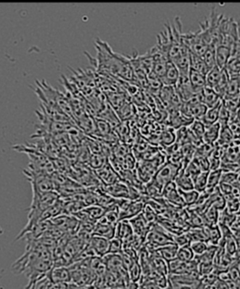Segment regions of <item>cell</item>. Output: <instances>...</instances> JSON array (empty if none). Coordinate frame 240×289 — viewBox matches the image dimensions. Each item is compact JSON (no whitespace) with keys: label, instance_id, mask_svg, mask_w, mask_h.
<instances>
[{"label":"cell","instance_id":"1","mask_svg":"<svg viewBox=\"0 0 240 289\" xmlns=\"http://www.w3.org/2000/svg\"><path fill=\"white\" fill-rule=\"evenodd\" d=\"M181 169H182L181 164H174L171 162L164 163L159 168L152 180L154 181L162 188H164L166 185H168L172 182H175V178L177 177V175H179Z\"/></svg>","mask_w":240,"mask_h":289},{"label":"cell","instance_id":"2","mask_svg":"<svg viewBox=\"0 0 240 289\" xmlns=\"http://www.w3.org/2000/svg\"><path fill=\"white\" fill-rule=\"evenodd\" d=\"M99 189L108 194L110 197L114 198L116 200L120 199H127L131 200V190L130 186L124 182L120 181L111 186H100Z\"/></svg>","mask_w":240,"mask_h":289},{"label":"cell","instance_id":"3","mask_svg":"<svg viewBox=\"0 0 240 289\" xmlns=\"http://www.w3.org/2000/svg\"><path fill=\"white\" fill-rule=\"evenodd\" d=\"M96 175L103 186H111L121 181L120 175L109 163H107L100 169L96 170Z\"/></svg>","mask_w":240,"mask_h":289},{"label":"cell","instance_id":"4","mask_svg":"<svg viewBox=\"0 0 240 289\" xmlns=\"http://www.w3.org/2000/svg\"><path fill=\"white\" fill-rule=\"evenodd\" d=\"M162 197L164 198V200L166 202H168L177 207H184L185 206L184 202L180 196V193H179V190L175 185V182H172L164 186L163 188Z\"/></svg>","mask_w":240,"mask_h":289},{"label":"cell","instance_id":"5","mask_svg":"<svg viewBox=\"0 0 240 289\" xmlns=\"http://www.w3.org/2000/svg\"><path fill=\"white\" fill-rule=\"evenodd\" d=\"M135 233L132 228L131 224L128 220L120 221L116 225V235L115 237L119 238L123 241V244H128L134 238Z\"/></svg>","mask_w":240,"mask_h":289},{"label":"cell","instance_id":"6","mask_svg":"<svg viewBox=\"0 0 240 289\" xmlns=\"http://www.w3.org/2000/svg\"><path fill=\"white\" fill-rule=\"evenodd\" d=\"M88 245L92 250L96 257H103L109 254V240L106 238L92 235Z\"/></svg>","mask_w":240,"mask_h":289},{"label":"cell","instance_id":"7","mask_svg":"<svg viewBox=\"0 0 240 289\" xmlns=\"http://www.w3.org/2000/svg\"><path fill=\"white\" fill-rule=\"evenodd\" d=\"M48 276L56 285L71 283V271L68 267H53Z\"/></svg>","mask_w":240,"mask_h":289},{"label":"cell","instance_id":"8","mask_svg":"<svg viewBox=\"0 0 240 289\" xmlns=\"http://www.w3.org/2000/svg\"><path fill=\"white\" fill-rule=\"evenodd\" d=\"M232 56V50L225 44L216 45V66L219 70H225Z\"/></svg>","mask_w":240,"mask_h":289},{"label":"cell","instance_id":"9","mask_svg":"<svg viewBox=\"0 0 240 289\" xmlns=\"http://www.w3.org/2000/svg\"><path fill=\"white\" fill-rule=\"evenodd\" d=\"M129 223L131 224L135 235L142 237L144 239L147 238V235L148 231L150 230L151 225L148 224L147 220L143 216L142 213L129 220Z\"/></svg>","mask_w":240,"mask_h":289},{"label":"cell","instance_id":"10","mask_svg":"<svg viewBox=\"0 0 240 289\" xmlns=\"http://www.w3.org/2000/svg\"><path fill=\"white\" fill-rule=\"evenodd\" d=\"M179 76H180V72H179V70L177 69V67L175 66V64L172 61H168L165 74L161 80L163 85L175 87L176 83L179 80Z\"/></svg>","mask_w":240,"mask_h":289},{"label":"cell","instance_id":"11","mask_svg":"<svg viewBox=\"0 0 240 289\" xmlns=\"http://www.w3.org/2000/svg\"><path fill=\"white\" fill-rule=\"evenodd\" d=\"M92 235L103 237L108 240L113 239L116 235V226L107 224L103 221H98L93 229Z\"/></svg>","mask_w":240,"mask_h":289},{"label":"cell","instance_id":"12","mask_svg":"<svg viewBox=\"0 0 240 289\" xmlns=\"http://www.w3.org/2000/svg\"><path fill=\"white\" fill-rule=\"evenodd\" d=\"M190 84L195 93H201L203 89L206 87V76H204L199 71L190 69L189 71Z\"/></svg>","mask_w":240,"mask_h":289},{"label":"cell","instance_id":"13","mask_svg":"<svg viewBox=\"0 0 240 289\" xmlns=\"http://www.w3.org/2000/svg\"><path fill=\"white\" fill-rule=\"evenodd\" d=\"M220 129H221V126L218 122L213 125L207 126L204 135L202 136V142L208 145L213 146L218 140Z\"/></svg>","mask_w":240,"mask_h":289},{"label":"cell","instance_id":"14","mask_svg":"<svg viewBox=\"0 0 240 289\" xmlns=\"http://www.w3.org/2000/svg\"><path fill=\"white\" fill-rule=\"evenodd\" d=\"M222 108V100L218 104H216L215 106H213L211 108H209L206 111V113L203 116L202 119V121L203 124L206 126H210L218 123V118H219V113H220V109Z\"/></svg>","mask_w":240,"mask_h":289},{"label":"cell","instance_id":"15","mask_svg":"<svg viewBox=\"0 0 240 289\" xmlns=\"http://www.w3.org/2000/svg\"><path fill=\"white\" fill-rule=\"evenodd\" d=\"M221 100H222L221 98L218 96L217 93L213 89H210L207 86L203 89V91L202 92V101L208 109L215 106L216 104L220 102Z\"/></svg>","mask_w":240,"mask_h":289},{"label":"cell","instance_id":"16","mask_svg":"<svg viewBox=\"0 0 240 289\" xmlns=\"http://www.w3.org/2000/svg\"><path fill=\"white\" fill-rule=\"evenodd\" d=\"M178 249H179V247L174 242V243H171L168 245L161 247L157 250H155V251L159 256L164 258L165 261L169 262L171 260H174L177 257Z\"/></svg>","mask_w":240,"mask_h":289},{"label":"cell","instance_id":"17","mask_svg":"<svg viewBox=\"0 0 240 289\" xmlns=\"http://www.w3.org/2000/svg\"><path fill=\"white\" fill-rule=\"evenodd\" d=\"M175 185L177 186L178 189L182 190V191H191L194 190V186H193V180L191 179L189 175L186 174L184 170H180L179 175L175 178Z\"/></svg>","mask_w":240,"mask_h":289},{"label":"cell","instance_id":"18","mask_svg":"<svg viewBox=\"0 0 240 289\" xmlns=\"http://www.w3.org/2000/svg\"><path fill=\"white\" fill-rule=\"evenodd\" d=\"M207 237V243L210 246H218L221 240V232L218 225L204 226Z\"/></svg>","mask_w":240,"mask_h":289},{"label":"cell","instance_id":"19","mask_svg":"<svg viewBox=\"0 0 240 289\" xmlns=\"http://www.w3.org/2000/svg\"><path fill=\"white\" fill-rule=\"evenodd\" d=\"M106 209L98 205H90L87 206L82 210V212L87 216L88 218L93 222L97 223L100 219L102 218L106 213Z\"/></svg>","mask_w":240,"mask_h":289},{"label":"cell","instance_id":"20","mask_svg":"<svg viewBox=\"0 0 240 289\" xmlns=\"http://www.w3.org/2000/svg\"><path fill=\"white\" fill-rule=\"evenodd\" d=\"M222 174H223V171L221 170V168L218 170H212V171L209 172L207 188H206L207 191L212 193L214 190H216L218 188L219 184H220Z\"/></svg>","mask_w":240,"mask_h":289},{"label":"cell","instance_id":"21","mask_svg":"<svg viewBox=\"0 0 240 289\" xmlns=\"http://www.w3.org/2000/svg\"><path fill=\"white\" fill-rule=\"evenodd\" d=\"M190 67L192 70L199 71L200 73H202L204 76H206L208 72L210 71L209 68H208L206 64L204 63V61H203L202 57L197 56V55H193L191 53L190 54Z\"/></svg>","mask_w":240,"mask_h":289},{"label":"cell","instance_id":"22","mask_svg":"<svg viewBox=\"0 0 240 289\" xmlns=\"http://www.w3.org/2000/svg\"><path fill=\"white\" fill-rule=\"evenodd\" d=\"M209 70L216 67V44H211L202 57Z\"/></svg>","mask_w":240,"mask_h":289},{"label":"cell","instance_id":"23","mask_svg":"<svg viewBox=\"0 0 240 289\" xmlns=\"http://www.w3.org/2000/svg\"><path fill=\"white\" fill-rule=\"evenodd\" d=\"M128 278L131 282L134 283H139L142 278V268L139 264L138 260L133 262L131 266L127 269Z\"/></svg>","mask_w":240,"mask_h":289},{"label":"cell","instance_id":"24","mask_svg":"<svg viewBox=\"0 0 240 289\" xmlns=\"http://www.w3.org/2000/svg\"><path fill=\"white\" fill-rule=\"evenodd\" d=\"M221 72L222 71L219 70L217 66L214 67L211 70H210L206 75V86L214 90L218 85L219 79L221 76Z\"/></svg>","mask_w":240,"mask_h":289},{"label":"cell","instance_id":"25","mask_svg":"<svg viewBox=\"0 0 240 289\" xmlns=\"http://www.w3.org/2000/svg\"><path fill=\"white\" fill-rule=\"evenodd\" d=\"M179 190L180 193V196L182 198L183 202L185 206H193L196 204V202H198V199L200 196V193L197 192L196 190H191V191H182V190Z\"/></svg>","mask_w":240,"mask_h":289},{"label":"cell","instance_id":"26","mask_svg":"<svg viewBox=\"0 0 240 289\" xmlns=\"http://www.w3.org/2000/svg\"><path fill=\"white\" fill-rule=\"evenodd\" d=\"M208 175L209 172H201L193 180L194 190L199 192L200 193L205 191L207 188Z\"/></svg>","mask_w":240,"mask_h":289},{"label":"cell","instance_id":"27","mask_svg":"<svg viewBox=\"0 0 240 289\" xmlns=\"http://www.w3.org/2000/svg\"><path fill=\"white\" fill-rule=\"evenodd\" d=\"M205 129H206V126L203 124L202 120H193V122L191 123L190 128H189V130L191 134L202 141V136L204 135Z\"/></svg>","mask_w":240,"mask_h":289},{"label":"cell","instance_id":"28","mask_svg":"<svg viewBox=\"0 0 240 289\" xmlns=\"http://www.w3.org/2000/svg\"><path fill=\"white\" fill-rule=\"evenodd\" d=\"M30 289H58V285L50 279L48 274L33 284Z\"/></svg>","mask_w":240,"mask_h":289},{"label":"cell","instance_id":"29","mask_svg":"<svg viewBox=\"0 0 240 289\" xmlns=\"http://www.w3.org/2000/svg\"><path fill=\"white\" fill-rule=\"evenodd\" d=\"M176 258H178L180 261L190 262L192 261L195 258V255L191 251L190 246H185V247H180L178 249Z\"/></svg>","mask_w":240,"mask_h":289},{"label":"cell","instance_id":"30","mask_svg":"<svg viewBox=\"0 0 240 289\" xmlns=\"http://www.w3.org/2000/svg\"><path fill=\"white\" fill-rule=\"evenodd\" d=\"M191 251L194 253L195 257L202 256V254H204L210 245L208 244L206 241H202V240H198V241H191Z\"/></svg>","mask_w":240,"mask_h":289},{"label":"cell","instance_id":"31","mask_svg":"<svg viewBox=\"0 0 240 289\" xmlns=\"http://www.w3.org/2000/svg\"><path fill=\"white\" fill-rule=\"evenodd\" d=\"M107 163H108V160L103 154H95L90 159V166L95 170L100 169Z\"/></svg>","mask_w":240,"mask_h":289},{"label":"cell","instance_id":"32","mask_svg":"<svg viewBox=\"0 0 240 289\" xmlns=\"http://www.w3.org/2000/svg\"><path fill=\"white\" fill-rule=\"evenodd\" d=\"M124 244L123 241L114 237L113 239L109 240V254H121L123 252Z\"/></svg>","mask_w":240,"mask_h":289},{"label":"cell","instance_id":"33","mask_svg":"<svg viewBox=\"0 0 240 289\" xmlns=\"http://www.w3.org/2000/svg\"><path fill=\"white\" fill-rule=\"evenodd\" d=\"M143 216L147 220L148 224L151 226L156 223V212L153 210L152 206H150L148 203H146L145 208L142 212Z\"/></svg>","mask_w":240,"mask_h":289},{"label":"cell","instance_id":"34","mask_svg":"<svg viewBox=\"0 0 240 289\" xmlns=\"http://www.w3.org/2000/svg\"><path fill=\"white\" fill-rule=\"evenodd\" d=\"M232 138H233V132L231 130V128H229V126L221 127L220 134H219L218 140V142L220 143V145L229 143V142L232 140Z\"/></svg>","mask_w":240,"mask_h":289},{"label":"cell","instance_id":"35","mask_svg":"<svg viewBox=\"0 0 240 289\" xmlns=\"http://www.w3.org/2000/svg\"><path fill=\"white\" fill-rule=\"evenodd\" d=\"M176 140V134L172 130H167L164 132L161 136V141L164 143L165 146H172L174 142Z\"/></svg>","mask_w":240,"mask_h":289},{"label":"cell","instance_id":"36","mask_svg":"<svg viewBox=\"0 0 240 289\" xmlns=\"http://www.w3.org/2000/svg\"><path fill=\"white\" fill-rule=\"evenodd\" d=\"M174 241L175 244L178 246L179 248L180 247H185V246H190L191 244V240L189 238V236L187 233L185 234H178L174 236Z\"/></svg>","mask_w":240,"mask_h":289},{"label":"cell","instance_id":"37","mask_svg":"<svg viewBox=\"0 0 240 289\" xmlns=\"http://www.w3.org/2000/svg\"><path fill=\"white\" fill-rule=\"evenodd\" d=\"M120 112L119 113L121 120H127L132 116V106L130 104L124 103L120 108Z\"/></svg>","mask_w":240,"mask_h":289},{"label":"cell","instance_id":"38","mask_svg":"<svg viewBox=\"0 0 240 289\" xmlns=\"http://www.w3.org/2000/svg\"><path fill=\"white\" fill-rule=\"evenodd\" d=\"M238 175L233 172H227L226 174H222L221 176V180L220 183L223 184H227V185H230L232 186L233 184L236 183V181H238Z\"/></svg>","mask_w":240,"mask_h":289},{"label":"cell","instance_id":"39","mask_svg":"<svg viewBox=\"0 0 240 289\" xmlns=\"http://www.w3.org/2000/svg\"><path fill=\"white\" fill-rule=\"evenodd\" d=\"M94 286H90V287H79L75 284L68 283L62 284V285H58V289H94Z\"/></svg>","mask_w":240,"mask_h":289},{"label":"cell","instance_id":"40","mask_svg":"<svg viewBox=\"0 0 240 289\" xmlns=\"http://www.w3.org/2000/svg\"><path fill=\"white\" fill-rule=\"evenodd\" d=\"M213 289H233L231 288V286L229 284L224 282L220 279H218L215 284L213 285Z\"/></svg>","mask_w":240,"mask_h":289},{"label":"cell","instance_id":"41","mask_svg":"<svg viewBox=\"0 0 240 289\" xmlns=\"http://www.w3.org/2000/svg\"><path fill=\"white\" fill-rule=\"evenodd\" d=\"M140 289H162L153 281H145L140 285Z\"/></svg>","mask_w":240,"mask_h":289},{"label":"cell","instance_id":"42","mask_svg":"<svg viewBox=\"0 0 240 289\" xmlns=\"http://www.w3.org/2000/svg\"><path fill=\"white\" fill-rule=\"evenodd\" d=\"M236 259H240V241H238V247H237V251L235 255Z\"/></svg>","mask_w":240,"mask_h":289},{"label":"cell","instance_id":"43","mask_svg":"<svg viewBox=\"0 0 240 289\" xmlns=\"http://www.w3.org/2000/svg\"><path fill=\"white\" fill-rule=\"evenodd\" d=\"M236 267H238V269L240 270V259H237L236 260Z\"/></svg>","mask_w":240,"mask_h":289},{"label":"cell","instance_id":"44","mask_svg":"<svg viewBox=\"0 0 240 289\" xmlns=\"http://www.w3.org/2000/svg\"><path fill=\"white\" fill-rule=\"evenodd\" d=\"M96 289V288H95V289Z\"/></svg>","mask_w":240,"mask_h":289},{"label":"cell","instance_id":"45","mask_svg":"<svg viewBox=\"0 0 240 289\" xmlns=\"http://www.w3.org/2000/svg\"></svg>","mask_w":240,"mask_h":289}]
</instances>
